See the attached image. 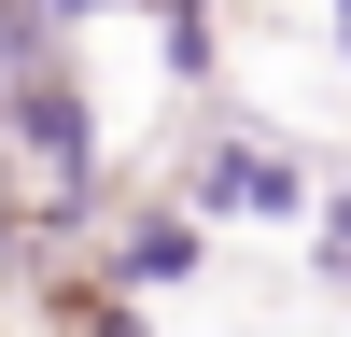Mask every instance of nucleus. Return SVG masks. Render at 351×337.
<instances>
[{"instance_id":"f257e3e1","label":"nucleus","mask_w":351,"mask_h":337,"mask_svg":"<svg viewBox=\"0 0 351 337\" xmlns=\"http://www.w3.org/2000/svg\"><path fill=\"white\" fill-rule=\"evenodd\" d=\"M183 211H197V225H309V168L281 155V140L211 127V140L183 155Z\"/></svg>"},{"instance_id":"f03ea898","label":"nucleus","mask_w":351,"mask_h":337,"mask_svg":"<svg viewBox=\"0 0 351 337\" xmlns=\"http://www.w3.org/2000/svg\"><path fill=\"white\" fill-rule=\"evenodd\" d=\"M197 267H211V225H197L183 197H169V211H141L127 253H112V281H127V295H169V281H197Z\"/></svg>"},{"instance_id":"7ed1b4c3","label":"nucleus","mask_w":351,"mask_h":337,"mask_svg":"<svg viewBox=\"0 0 351 337\" xmlns=\"http://www.w3.org/2000/svg\"><path fill=\"white\" fill-rule=\"evenodd\" d=\"M324 267L351 281V197H337V211H324Z\"/></svg>"},{"instance_id":"20e7f679","label":"nucleus","mask_w":351,"mask_h":337,"mask_svg":"<svg viewBox=\"0 0 351 337\" xmlns=\"http://www.w3.org/2000/svg\"><path fill=\"white\" fill-rule=\"evenodd\" d=\"M84 337H141V323H127V309H99V323H84Z\"/></svg>"},{"instance_id":"39448f33","label":"nucleus","mask_w":351,"mask_h":337,"mask_svg":"<svg viewBox=\"0 0 351 337\" xmlns=\"http://www.w3.org/2000/svg\"><path fill=\"white\" fill-rule=\"evenodd\" d=\"M337 56H351V0H337Z\"/></svg>"}]
</instances>
